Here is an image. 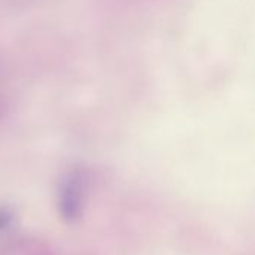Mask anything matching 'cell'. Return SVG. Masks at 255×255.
Wrapping results in <instances>:
<instances>
[{
    "label": "cell",
    "mask_w": 255,
    "mask_h": 255,
    "mask_svg": "<svg viewBox=\"0 0 255 255\" xmlns=\"http://www.w3.org/2000/svg\"><path fill=\"white\" fill-rule=\"evenodd\" d=\"M20 236V216L14 206L0 203V248Z\"/></svg>",
    "instance_id": "obj_1"
}]
</instances>
